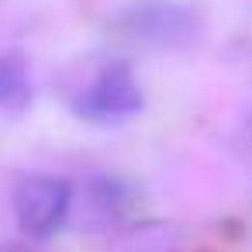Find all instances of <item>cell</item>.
I'll return each mask as SVG.
<instances>
[{"label": "cell", "mask_w": 252, "mask_h": 252, "mask_svg": "<svg viewBox=\"0 0 252 252\" xmlns=\"http://www.w3.org/2000/svg\"><path fill=\"white\" fill-rule=\"evenodd\" d=\"M69 100L80 118L97 121V125L121 121L142 111V90L125 59H97V66L87 73V80Z\"/></svg>", "instance_id": "6da1fadb"}, {"label": "cell", "mask_w": 252, "mask_h": 252, "mask_svg": "<svg viewBox=\"0 0 252 252\" xmlns=\"http://www.w3.org/2000/svg\"><path fill=\"white\" fill-rule=\"evenodd\" d=\"M118 25L128 38L145 42L152 49H187L200 35L197 14L173 0H138L121 14Z\"/></svg>", "instance_id": "7a4b0ae2"}, {"label": "cell", "mask_w": 252, "mask_h": 252, "mask_svg": "<svg viewBox=\"0 0 252 252\" xmlns=\"http://www.w3.org/2000/svg\"><path fill=\"white\" fill-rule=\"evenodd\" d=\"M69 204H73V190L59 176H28V180H21V187L14 193L18 224L32 238H45V235L59 231L69 214Z\"/></svg>", "instance_id": "3957f363"}, {"label": "cell", "mask_w": 252, "mask_h": 252, "mask_svg": "<svg viewBox=\"0 0 252 252\" xmlns=\"http://www.w3.org/2000/svg\"><path fill=\"white\" fill-rule=\"evenodd\" d=\"M32 100V76L28 59L21 52L0 56V111H21Z\"/></svg>", "instance_id": "277c9868"}, {"label": "cell", "mask_w": 252, "mask_h": 252, "mask_svg": "<svg viewBox=\"0 0 252 252\" xmlns=\"http://www.w3.org/2000/svg\"><path fill=\"white\" fill-rule=\"evenodd\" d=\"M0 252H35L28 245H18V242H7V245H0Z\"/></svg>", "instance_id": "5b68a950"}]
</instances>
